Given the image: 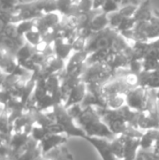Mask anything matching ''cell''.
I'll return each mask as SVG.
<instances>
[{
    "mask_svg": "<svg viewBox=\"0 0 159 160\" xmlns=\"http://www.w3.org/2000/svg\"><path fill=\"white\" fill-rule=\"evenodd\" d=\"M150 89L138 86L128 91L126 95V104L134 111L142 112L145 109Z\"/></svg>",
    "mask_w": 159,
    "mask_h": 160,
    "instance_id": "cell-6",
    "label": "cell"
},
{
    "mask_svg": "<svg viewBox=\"0 0 159 160\" xmlns=\"http://www.w3.org/2000/svg\"><path fill=\"white\" fill-rule=\"evenodd\" d=\"M141 148V138H130L126 136L125 155L122 160H135Z\"/></svg>",
    "mask_w": 159,
    "mask_h": 160,
    "instance_id": "cell-12",
    "label": "cell"
},
{
    "mask_svg": "<svg viewBox=\"0 0 159 160\" xmlns=\"http://www.w3.org/2000/svg\"><path fill=\"white\" fill-rule=\"evenodd\" d=\"M137 8H138V6H137V5L127 4V5L121 6L120 8H119V10H118V12H119L123 17H126V18H132V17H134Z\"/></svg>",
    "mask_w": 159,
    "mask_h": 160,
    "instance_id": "cell-19",
    "label": "cell"
},
{
    "mask_svg": "<svg viewBox=\"0 0 159 160\" xmlns=\"http://www.w3.org/2000/svg\"><path fill=\"white\" fill-rule=\"evenodd\" d=\"M153 16H154L153 8H151L150 2L146 0L142 2L138 6V8L133 18L137 22H149Z\"/></svg>",
    "mask_w": 159,
    "mask_h": 160,
    "instance_id": "cell-14",
    "label": "cell"
},
{
    "mask_svg": "<svg viewBox=\"0 0 159 160\" xmlns=\"http://www.w3.org/2000/svg\"><path fill=\"white\" fill-rule=\"evenodd\" d=\"M53 114L55 122L63 128L67 137H79L84 140L87 138L85 132L76 124L74 118L69 114L64 104L55 105L53 107Z\"/></svg>",
    "mask_w": 159,
    "mask_h": 160,
    "instance_id": "cell-4",
    "label": "cell"
},
{
    "mask_svg": "<svg viewBox=\"0 0 159 160\" xmlns=\"http://www.w3.org/2000/svg\"><path fill=\"white\" fill-rule=\"evenodd\" d=\"M153 13H154V15L157 19H159V9H157V8H153Z\"/></svg>",
    "mask_w": 159,
    "mask_h": 160,
    "instance_id": "cell-28",
    "label": "cell"
},
{
    "mask_svg": "<svg viewBox=\"0 0 159 160\" xmlns=\"http://www.w3.org/2000/svg\"><path fill=\"white\" fill-rule=\"evenodd\" d=\"M137 127L142 131L149 129H159V113L151 112L147 110L140 112Z\"/></svg>",
    "mask_w": 159,
    "mask_h": 160,
    "instance_id": "cell-8",
    "label": "cell"
},
{
    "mask_svg": "<svg viewBox=\"0 0 159 160\" xmlns=\"http://www.w3.org/2000/svg\"><path fill=\"white\" fill-rule=\"evenodd\" d=\"M114 74L115 73L107 63H97L85 67L82 75V81L85 84H104L111 80Z\"/></svg>",
    "mask_w": 159,
    "mask_h": 160,
    "instance_id": "cell-5",
    "label": "cell"
},
{
    "mask_svg": "<svg viewBox=\"0 0 159 160\" xmlns=\"http://www.w3.org/2000/svg\"><path fill=\"white\" fill-rule=\"evenodd\" d=\"M151 151L154 152L155 154L159 155V131L158 134H157V140H156V142H155V144H154V147H153V149H152Z\"/></svg>",
    "mask_w": 159,
    "mask_h": 160,
    "instance_id": "cell-25",
    "label": "cell"
},
{
    "mask_svg": "<svg viewBox=\"0 0 159 160\" xmlns=\"http://www.w3.org/2000/svg\"><path fill=\"white\" fill-rule=\"evenodd\" d=\"M135 160H144V158H143V155L141 151V149L139 150L138 154H137V157H136V159Z\"/></svg>",
    "mask_w": 159,
    "mask_h": 160,
    "instance_id": "cell-27",
    "label": "cell"
},
{
    "mask_svg": "<svg viewBox=\"0 0 159 160\" xmlns=\"http://www.w3.org/2000/svg\"><path fill=\"white\" fill-rule=\"evenodd\" d=\"M24 3V0H0V8L7 11H13L17 6Z\"/></svg>",
    "mask_w": 159,
    "mask_h": 160,
    "instance_id": "cell-21",
    "label": "cell"
},
{
    "mask_svg": "<svg viewBox=\"0 0 159 160\" xmlns=\"http://www.w3.org/2000/svg\"><path fill=\"white\" fill-rule=\"evenodd\" d=\"M125 144H126V136H124V135L116 136L114 139H112L111 141L112 150L118 160H122L124 158Z\"/></svg>",
    "mask_w": 159,
    "mask_h": 160,
    "instance_id": "cell-16",
    "label": "cell"
},
{
    "mask_svg": "<svg viewBox=\"0 0 159 160\" xmlns=\"http://www.w3.org/2000/svg\"><path fill=\"white\" fill-rule=\"evenodd\" d=\"M121 34L112 27H107L97 33H93L86 42L85 52L90 54L92 52L102 50H113L114 45Z\"/></svg>",
    "mask_w": 159,
    "mask_h": 160,
    "instance_id": "cell-3",
    "label": "cell"
},
{
    "mask_svg": "<svg viewBox=\"0 0 159 160\" xmlns=\"http://www.w3.org/2000/svg\"><path fill=\"white\" fill-rule=\"evenodd\" d=\"M102 121L109 129L116 136L124 135L130 138H142L144 131L129 125L122 115L119 109L112 110L108 108H97Z\"/></svg>",
    "mask_w": 159,
    "mask_h": 160,
    "instance_id": "cell-2",
    "label": "cell"
},
{
    "mask_svg": "<svg viewBox=\"0 0 159 160\" xmlns=\"http://www.w3.org/2000/svg\"><path fill=\"white\" fill-rule=\"evenodd\" d=\"M56 160H73L72 154L65 144L57 147Z\"/></svg>",
    "mask_w": 159,
    "mask_h": 160,
    "instance_id": "cell-22",
    "label": "cell"
},
{
    "mask_svg": "<svg viewBox=\"0 0 159 160\" xmlns=\"http://www.w3.org/2000/svg\"><path fill=\"white\" fill-rule=\"evenodd\" d=\"M141 3H142V0H123V2H122L121 6L127 5V4H133V5H137V6H139Z\"/></svg>",
    "mask_w": 159,
    "mask_h": 160,
    "instance_id": "cell-26",
    "label": "cell"
},
{
    "mask_svg": "<svg viewBox=\"0 0 159 160\" xmlns=\"http://www.w3.org/2000/svg\"><path fill=\"white\" fill-rule=\"evenodd\" d=\"M120 7L121 6L115 0H105L101 9H102V12L106 14H111V13L118 11Z\"/></svg>",
    "mask_w": 159,
    "mask_h": 160,
    "instance_id": "cell-20",
    "label": "cell"
},
{
    "mask_svg": "<svg viewBox=\"0 0 159 160\" xmlns=\"http://www.w3.org/2000/svg\"><path fill=\"white\" fill-rule=\"evenodd\" d=\"M141 151H142V153L143 155L144 160H159V155L155 154L152 151H144V150H142V149H141Z\"/></svg>",
    "mask_w": 159,
    "mask_h": 160,
    "instance_id": "cell-23",
    "label": "cell"
},
{
    "mask_svg": "<svg viewBox=\"0 0 159 160\" xmlns=\"http://www.w3.org/2000/svg\"><path fill=\"white\" fill-rule=\"evenodd\" d=\"M104 2H105V0H92V8L94 10L101 8Z\"/></svg>",
    "mask_w": 159,
    "mask_h": 160,
    "instance_id": "cell-24",
    "label": "cell"
},
{
    "mask_svg": "<svg viewBox=\"0 0 159 160\" xmlns=\"http://www.w3.org/2000/svg\"><path fill=\"white\" fill-rule=\"evenodd\" d=\"M75 122L85 132L87 137L105 138L111 141L116 137L102 121L96 107L82 108L75 118Z\"/></svg>",
    "mask_w": 159,
    "mask_h": 160,
    "instance_id": "cell-1",
    "label": "cell"
},
{
    "mask_svg": "<svg viewBox=\"0 0 159 160\" xmlns=\"http://www.w3.org/2000/svg\"><path fill=\"white\" fill-rule=\"evenodd\" d=\"M23 38H24V39H25V41L27 43L31 44L34 47H37L43 40L42 35L40 34V32L37 28H34L33 30L27 32L23 36Z\"/></svg>",
    "mask_w": 159,
    "mask_h": 160,
    "instance_id": "cell-18",
    "label": "cell"
},
{
    "mask_svg": "<svg viewBox=\"0 0 159 160\" xmlns=\"http://www.w3.org/2000/svg\"><path fill=\"white\" fill-rule=\"evenodd\" d=\"M109 25H110V22H109L108 14L104 12H100L99 14H97L91 17V20L88 23L87 28L92 33H97V32L106 29Z\"/></svg>",
    "mask_w": 159,
    "mask_h": 160,
    "instance_id": "cell-13",
    "label": "cell"
},
{
    "mask_svg": "<svg viewBox=\"0 0 159 160\" xmlns=\"http://www.w3.org/2000/svg\"><path fill=\"white\" fill-rule=\"evenodd\" d=\"M159 129H149L143 132L141 138V149L144 151H151L156 142Z\"/></svg>",
    "mask_w": 159,
    "mask_h": 160,
    "instance_id": "cell-15",
    "label": "cell"
},
{
    "mask_svg": "<svg viewBox=\"0 0 159 160\" xmlns=\"http://www.w3.org/2000/svg\"><path fill=\"white\" fill-rule=\"evenodd\" d=\"M126 105L125 94H114L106 97V107L108 109L117 110Z\"/></svg>",
    "mask_w": 159,
    "mask_h": 160,
    "instance_id": "cell-17",
    "label": "cell"
},
{
    "mask_svg": "<svg viewBox=\"0 0 159 160\" xmlns=\"http://www.w3.org/2000/svg\"><path fill=\"white\" fill-rule=\"evenodd\" d=\"M86 84L82 81L80 83H78L69 93L68 98L67 101L65 102L64 106L66 109H68L74 105L81 104L82 100L84 99V97L86 95Z\"/></svg>",
    "mask_w": 159,
    "mask_h": 160,
    "instance_id": "cell-10",
    "label": "cell"
},
{
    "mask_svg": "<svg viewBox=\"0 0 159 160\" xmlns=\"http://www.w3.org/2000/svg\"><path fill=\"white\" fill-rule=\"evenodd\" d=\"M67 136L66 134H49L47 135L40 142L42 155L47 154L48 152L57 148L67 142Z\"/></svg>",
    "mask_w": 159,
    "mask_h": 160,
    "instance_id": "cell-9",
    "label": "cell"
},
{
    "mask_svg": "<svg viewBox=\"0 0 159 160\" xmlns=\"http://www.w3.org/2000/svg\"><path fill=\"white\" fill-rule=\"evenodd\" d=\"M0 160H3V159H2V158H1V157H0Z\"/></svg>",
    "mask_w": 159,
    "mask_h": 160,
    "instance_id": "cell-30",
    "label": "cell"
},
{
    "mask_svg": "<svg viewBox=\"0 0 159 160\" xmlns=\"http://www.w3.org/2000/svg\"><path fill=\"white\" fill-rule=\"evenodd\" d=\"M88 142L93 145V147L97 151L102 160H118L114 156L112 146H111V140L105 138H91L87 137L85 139Z\"/></svg>",
    "mask_w": 159,
    "mask_h": 160,
    "instance_id": "cell-7",
    "label": "cell"
},
{
    "mask_svg": "<svg viewBox=\"0 0 159 160\" xmlns=\"http://www.w3.org/2000/svg\"><path fill=\"white\" fill-rule=\"evenodd\" d=\"M1 74H2V72H1V71H0V75H1Z\"/></svg>",
    "mask_w": 159,
    "mask_h": 160,
    "instance_id": "cell-31",
    "label": "cell"
},
{
    "mask_svg": "<svg viewBox=\"0 0 159 160\" xmlns=\"http://www.w3.org/2000/svg\"><path fill=\"white\" fill-rule=\"evenodd\" d=\"M140 86L147 89H159V75L155 71H142L139 74Z\"/></svg>",
    "mask_w": 159,
    "mask_h": 160,
    "instance_id": "cell-11",
    "label": "cell"
},
{
    "mask_svg": "<svg viewBox=\"0 0 159 160\" xmlns=\"http://www.w3.org/2000/svg\"><path fill=\"white\" fill-rule=\"evenodd\" d=\"M156 94H157V104H158V110H159V89L156 91Z\"/></svg>",
    "mask_w": 159,
    "mask_h": 160,
    "instance_id": "cell-29",
    "label": "cell"
}]
</instances>
